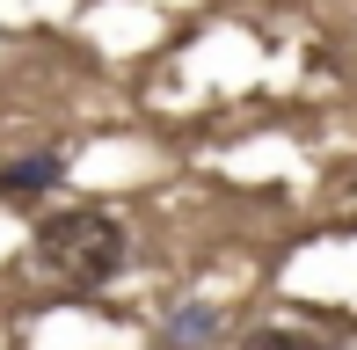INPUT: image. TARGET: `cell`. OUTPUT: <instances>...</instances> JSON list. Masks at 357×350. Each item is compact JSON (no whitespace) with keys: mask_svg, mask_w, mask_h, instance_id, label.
<instances>
[{"mask_svg":"<svg viewBox=\"0 0 357 350\" xmlns=\"http://www.w3.org/2000/svg\"><path fill=\"white\" fill-rule=\"evenodd\" d=\"M29 263L66 292H95L132 263V234L102 204H66V212H44L29 227Z\"/></svg>","mask_w":357,"mask_h":350,"instance_id":"obj_1","label":"cell"},{"mask_svg":"<svg viewBox=\"0 0 357 350\" xmlns=\"http://www.w3.org/2000/svg\"><path fill=\"white\" fill-rule=\"evenodd\" d=\"M66 183V153H22L0 168V212H37L44 197H59Z\"/></svg>","mask_w":357,"mask_h":350,"instance_id":"obj_2","label":"cell"},{"mask_svg":"<svg viewBox=\"0 0 357 350\" xmlns=\"http://www.w3.org/2000/svg\"><path fill=\"white\" fill-rule=\"evenodd\" d=\"M219 336V314L212 307H183L168 328H160V350H197V343H212Z\"/></svg>","mask_w":357,"mask_h":350,"instance_id":"obj_3","label":"cell"},{"mask_svg":"<svg viewBox=\"0 0 357 350\" xmlns=\"http://www.w3.org/2000/svg\"><path fill=\"white\" fill-rule=\"evenodd\" d=\"M241 350H321V343L306 336V328H255Z\"/></svg>","mask_w":357,"mask_h":350,"instance_id":"obj_4","label":"cell"}]
</instances>
